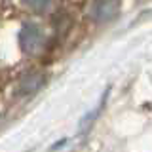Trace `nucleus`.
I'll use <instances>...</instances> for the list:
<instances>
[{
	"label": "nucleus",
	"instance_id": "4",
	"mask_svg": "<svg viewBox=\"0 0 152 152\" xmlns=\"http://www.w3.org/2000/svg\"><path fill=\"white\" fill-rule=\"evenodd\" d=\"M108 93H110V88H107V89H104V95L101 97V101H99V104H97V107H95L91 112H88V114H86V116L82 118V122H80V133H82V135H86V133H88L89 129H91V126L95 124V120H97V116L101 114V110L104 108V103H107V97H108Z\"/></svg>",
	"mask_w": 152,
	"mask_h": 152
},
{
	"label": "nucleus",
	"instance_id": "3",
	"mask_svg": "<svg viewBox=\"0 0 152 152\" xmlns=\"http://www.w3.org/2000/svg\"><path fill=\"white\" fill-rule=\"evenodd\" d=\"M44 82H46V78L40 70H28L27 74L21 76V80H19V84H17V95H21V97H31V95H34L38 89L44 86Z\"/></svg>",
	"mask_w": 152,
	"mask_h": 152
},
{
	"label": "nucleus",
	"instance_id": "2",
	"mask_svg": "<svg viewBox=\"0 0 152 152\" xmlns=\"http://www.w3.org/2000/svg\"><path fill=\"white\" fill-rule=\"evenodd\" d=\"M120 12V0H95L91 6V17L97 23H110Z\"/></svg>",
	"mask_w": 152,
	"mask_h": 152
},
{
	"label": "nucleus",
	"instance_id": "1",
	"mask_svg": "<svg viewBox=\"0 0 152 152\" xmlns=\"http://www.w3.org/2000/svg\"><path fill=\"white\" fill-rule=\"evenodd\" d=\"M44 28L36 23H25L19 31V46H21V51L27 55H36L44 46Z\"/></svg>",
	"mask_w": 152,
	"mask_h": 152
},
{
	"label": "nucleus",
	"instance_id": "5",
	"mask_svg": "<svg viewBox=\"0 0 152 152\" xmlns=\"http://www.w3.org/2000/svg\"><path fill=\"white\" fill-rule=\"evenodd\" d=\"M23 4L32 12H46L50 8L51 0H23Z\"/></svg>",
	"mask_w": 152,
	"mask_h": 152
}]
</instances>
